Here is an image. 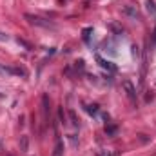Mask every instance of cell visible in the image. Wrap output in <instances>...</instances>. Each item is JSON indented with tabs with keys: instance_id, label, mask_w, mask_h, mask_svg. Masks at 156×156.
<instances>
[{
	"instance_id": "16",
	"label": "cell",
	"mask_w": 156,
	"mask_h": 156,
	"mask_svg": "<svg viewBox=\"0 0 156 156\" xmlns=\"http://www.w3.org/2000/svg\"><path fill=\"white\" fill-rule=\"evenodd\" d=\"M2 96H4V94H2V93H0V98H2Z\"/></svg>"
},
{
	"instance_id": "4",
	"label": "cell",
	"mask_w": 156,
	"mask_h": 156,
	"mask_svg": "<svg viewBox=\"0 0 156 156\" xmlns=\"http://www.w3.org/2000/svg\"><path fill=\"white\" fill-rule=\"evenodd\" d=\"M94 58H96V62H98V64H100V66H102L104 69H107V71H115V69H116V67H115V66H113L111 62L104 60V58H102L100 55H94Z\"/></svg>"
},
{
	"instance_id": "12",
	"label": "cell",
	"mask_w": 156,
	"mask_h": 156,
	"mask_svg": "<svg viewBox=\"0 0 156 156\" xmlns=\"http://www.w3.org/2000/svg\"><path fill=\"white\" fill-rule=\"evenodd\" d=\"M69 116H71V120H73V125H78V120H76V115H75V113H73V111H71V113H69Z\"/></svg>"
},
{
	"instance_id": "2",
	"label": "cell",
	"mask_w": 156,
	"mask_h": 156,
	"mask_svg": "<svg viewBox=\"0 0 156 156\" xmlns=\"http://www.w3.org/2000/svg\"><path fill=\"white\" fill-rule=\"evenodd\" d=\"M122 85H123V89H125V93H127L129 100H133V102H134V100H136V89H134V85H133L129 80H125Z\"/></svg>"
},
{
	"instance_id": "9",
	"label": "cell",
	"mask_w": 156,
	"mask_h": 156,
	"mask_svg": "<svg viewBox=\"0 0 156 156\" xmlns=\"http://www.w3.org/2000/svg\"><path fill=\"white\" fill-rule=\"evenodd\" d=\"M85 109H87V113H91V115H96V113H98V105H96V104H93V105H87Z\"/></svg>"
},
{
	"instance_id": "14",
	"label": "cell",
	"mask_w": 156,
	"mask_h": 156,
	"mask_svg": "<svg viewBox=\"0 0 156 156\" xmlns=\"http://www.w3.org/2000/svg\"><path fill=\"white\" fill-rule=\"evenodd\" d=\"M22 149H24V151H26V149H27V140H26V138H24V140H22Z\"/></svg>"
},
{
	"instance_id": "15",
	"label": "cell",
	"mask_w": 156,
	"mask_h": 156,
	"mask_svg": "<svg viewBox=\"0 0 156 156\" xmlns=\"http://www.w3.org/2000/svg\"><path fill=\"white\" fill-rule=\"evenodd\" d=\"M100 156H111V153H107V151H105V153H100Z\"/></svg>"
},
{
	"instance_id": "6",
	"label": "cell",
	"mask_w": 156,
	"mask_h": 156,
	"mask_svg": "<svg viewBox=\"0 0 156 156\" xmlns=\"http://www.w3.org/2000/svg\"><path fill=\"white\" fill-rule=\"evenodd\" d=\"M0 75H2V76H11V75H15V69L9 67V66L0 64Z\"/></svg>"
},
{
	"instance_id": "7",
	"label": "cell",
	"mask_w": 156,
	"mask_h": 156,
	"mask_svg": "<svg viewBox=\"0 0 156 156\" xmlns=\"http://www.w3.org/2000/svg\"><path fill=\"white\" fill-rule=\"evenodd\" d=\"M145 5H147V11H149L151 15H156V4L153 2V0H147Z\"/></svg>"
},
{
	"instance_id": "1",
	"label": "cell",
	"mask_w": 156,
	"mask_h": 156,
	"mask_svg": "<svg viewBox=\"0 0 156 156\" xmlns=\"http://www.w3.org/2000/svg\"><path fill=\"white\" fill-rule=\"evenodd\" d=\"M26 18H27L29 24H33V26H40V27H55L49 20L40 18V16H35V15H26Z\"/></svg>"
},
{
	"instance_id": "8",
	"label": "cell",
	"mask_w": 156,
	"mask_h": 156,
	"mask_svg": "<svg viewBox=\"0 0 156 156\" xmlns=\"http://www.w3.org/2000/svg\"><path fill=\"white\" fill-rule=\"evenodd\" d=\"M91 33H93V29H91V27H85V29H83V35H82V38H83V42H85V44H89Z\"/></svg>"
},
{
	"instance_id": "10",
	"label": "cell",
	"mask_w": 156,
	"mask_h": 156,
	"mask_svg": "<svg viewBox=\"0 0 156 156\" xmlns=\"http://www.w3.org/2000/svg\"><path fill=\"white\" fill-rule=\"evenodd\" d=\"M115 131H116V127H115V125H109V127L105 125V133H107V134H115Z\"/></svg>"
},
{
	"instance_id": "3",
	"label": "cell",
	"mask_w": 156,
	"mask_h": 156,
	"mask_svg": "<svg viewBox=\"0 0 156 156\" xmlns=\"http://www.w3.org/2000/svg\"><path fill=\"white\" fill-rule=\"evenodd\" d=\"M123 15H127V16H131V18H140V11H138V7L133 5V4H129V5L123 7Z\"/></svg>"
},
{
	"instance_id": "11",
	"label": "cell",
	"mask_w": 156,
	"mask_h": 156,
	"mask_svg": "<svg viewBox=\"0 0 156 156\" xmlns=\"http://www.w3.org/2000/svg\"><path fill=\"white\" fill-rule=\"evenodd\" d=\"M111 29H113V31H116V33H120V35L123 33V29H122L120 26H116V24H111Z\"/></svg>"
},
{
	"instance_id": "13",
	"label": "cell",
	"mask_w": 156,
	"mask_h": 156,
	"mask_svg": "<svg viewBox=\"0 0 156 156\" xmlns=\"http://www.w3.org/2000/svg\"><path fill=\"white\" fill-rule=\"evenodd\" d=\"M7 40H9V37H7L5 33H2V31H0V42H7Z\"/></svg>"
},
{
	"instance_id": "5",
	"label": "cell",
	"mask_w": 156,
	"mask_h": 156,
	"mask_svg": "<svg viewBox=\"0 0 156 156\" xmlns=\"http://www.w3.org/2000/svg\"><path fill=\"white\" fill-rule=\"evenodd\" d=\"M64 154V144H62V140L60 138H56V142H55V151H53V156H62Z\"/></svg>"
}]
</instances>
